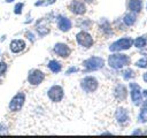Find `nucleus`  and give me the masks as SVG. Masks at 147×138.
I'll list each match as a JSON object with an SVG mask.
<instances>
[{
    "label": "nucleus",
    "instance_id": "a878e982",
    "mask_svg": "<svg viewBox=\"0 0 147 138\" xmlns=\"http://www.w3.org/2000/svg\"><path fill=\"white\" fill-rule=\"evenodd\" d=\"M24 6H25L24 2H21V1H20V2H16V3L14 5V8H13L14 14H15V15H21V14L23 13Z\"/></svg>",
    "mask_w": 147,
    "mask_h": 138
},
{
    "label": "nucleus",
    "instance_id": "9b49d317",
    "mask_svg": "<svg viewBox=\"0 0 147 138\" xmlns=\"http://www.w3.org/2000/svg\"><path fill=\"white\" fill-rule=\"evenodd\" d=\"M68 9L76 16H83L87 12V6L83 0H71L68 5Z\"/></svg>",
    "mask_w": 147,
    "mask_h": 138
},
{
    "label": "nucleus",
    "instance_id": "c9c22d12",
    "mask_svg": "<svg viewBox=\"0 0 147 138\" xmlns=\"http://www.w3.org/2000/svg\"><path fill=\"white\" fill-rule=\"evenodd\" d=\"M141 106L147 107V99H144V101H142V105H141Z\"/></svg>",
    "mask_w": 147,
    "mask_h": 138
},
{
    "label": "nucleus",
    "instance_id": "7ed1b4c3",
    "mask_svg": "<svg viewBox=\"0 0 147 138\" xmlns=\"http://www.w3.org/2000/svg\"><path fill=\"white\" fill-rule=\"evenodd\" d=\"M133 46V38L126 36V37H121L118 39H116L115 41H113L108 49L110 53L113 52H124V51H127L130 49L131 47Z\"/></svg>",
    "mask_w": 147,
    "mask_h": 138
},
{
    "label": "nucleus",
    "instance_id": "5701e85b",
    "mask_svg": "<svg viewBox=\"0 0 147 138\" xmlns=\"http://www.w3.org/2000/svg\"><path fill=\"white\" fill-rule=\"evenodd\" d=\"M136 71L132 69V68H130V67H125V68H123L122 69V77H123V79L124 80H133L134 78H136Z\"/></svg>",
    "mask_w": 147,
    "mask_h": 138
},
{
    "label": "nucleus",
    "instance_id": "c85d7f7f",
    "mask_svg": "<svg viewBox=\"0 0 147 138\" xmlns=\"http://www.w3.org/2000/svg\"><path fill=\"white\" fill-rule=\"evenodd\" d=\"M78 71H79V68H78V67H76V66H70V67L65 70V75L69 76V75L76 74V72H78Z\"/></svg>",
    "mask_w": 147,
    "mask_h": 138
},
{
    "label": "nucleus",
    "instance_id": "9d476101",
    "mask_svg": "<svg viewBox=\"0 0 147 138\" xmlns=\"http://www.w3.org/2000/svg\"><path fill=\"white\" fill-rule=\"evenodd\" d=\"M114 117H115V121L116 123L119 125V126H126L129 123H130V113L127 110V108L125 107H117L115 109V113H114Z\"/></svg>",
    "mask_w": 147,
    "mask_h": 138
},
{
    "label": "nucleus",
    "instance_id": "f257e3e1",
    "mask_svg": "<svg viewBox=\"0 0 147 138\" xmlns=\"http://www.w3.org/2000/svg\"><path fill=\"white\" fill-rule=\"evenodd\" d=\"M107 64L113 70H122L131 64V57L123 52H113L107 57Z\"/></svg>",
    "mask_w": 147,
    "mask_h": 138
},
{
    "label": "nucleus",
    "instance_id": "6ab92c4d",
    "mask_svg": "<svg viewBox=\"0 0 147 138\" xmlns=\"http://www.w3.org/2000/svg\"><path fill=\"white\" fill-rule=\"evenodd\" d=\"M144 2L142 0H126V8L129 12L139 14L142 10Z\"/></svg>",
    "mask_w": 147,
    "mask_h": 138
},
{
    "label": "nucleus",
    "instance_id": "39448f33",
    "mask_svg": "<svg viewBox=\"0 0 147 138\" xmlns=\"http://www.w3.org/2000/svg\"><path fill=\"white\" fill-rule=\"evenodd\" d=\"M129 94H130V98H131V101L132 103L136 106V107H140L142 105V101H144V95H142V89L140 87V85L133 80H130L129 83Z\"/></svg>",
    "mask_w": 147,
    "mask_h": 138
},
{
    "label": "nucleus",
    "instance_id": "2f4dec72",
    "mask_svg": "<svg viewBox=\"0 0 147 138\" xmlns=\"http://www.w3.org/2000/svg\"><path fill=\"white\" fill-rule=\"evenodd\" d=\"M142 80H144V82L147 84V70H146V71L142 74Z\"/></svg>",
    "mask_w": 147,
    "mask_h": 138
},
{
    "label": "nucleus",
    "instance_id": "b1692460",
    "mask_svg": "<svg viewBox=\"0 0 147 138\" xmlns=\"http://www.w3.org/2000/svg\"><path fill=\"white\" fill-rule=\"evenodd\" d=\"M137 122L140 124H146L147 123V107L140 106L138 116H137Z\"/></svg>",
    "mask_w": 147,
    "mask_h": 138
},
{
    "label": "nucleus",
    "instance_id": "72a5a7b5",
    "mask_svg": "<svg viewBox=\"0 0 147 138\" xmlns=\"http://www.w3.org/2000/svg\"><path fill=\"white\" fill-rule=\"evenodd\" d=\"M84 2H86V3H93L95 0H83Z\"/></svg>",
    "mask_w": 147,
    "mask_h": 138
},
{
    "label": "nucleus",
    "instance_id": "2eb2a0df",
    "mask_svg": "<svg viewBox=\"0 0 147 138\" xmlns=\"http://www.w3.org/2000/svg\"><path fill=\"white\" fill-rule=\"evenodd\" d=\"M98 28H99V31L107 38L111 37L114 34V26L107 17H101L98 21Z\"/></svg>",
    "mask_w": 147,
    "mask_h": 138
},
{
    "label": "nucleus",
    "instance_id": "58836bf2",
    "mask_svg": "<svg viewBox=\"0 0 147 138\" xmlns=\"http://www.w3.org/2000/svg\"><path fill=\"white\" fill-rule=\"evenodd\" d=\"M146 9H147V2H146Z\"/></svg>",
    "mask_w": 147,
    "mask_h": 138
},
{
    "label": "nucleus",
    "instance_id": "bb28decb",
    "mask_svg": "<svg viewBox=\"0 0 147 138\" xmlns=\"http://www.w3.org/2000/svg\"><path fill=\"white\" fill-rule=\"evenodd\" d=\"M134 66L137 68H140V69H146L147 68V57H140V59H138L134 62Z\"/></svg>",
    "mask_w": 147,
    "mask_h": 138
},
{
    "label": "nucleus",
    "instance_id": "a211bd4d",
    "mask_svg": "<svg viewBox=\"0 0 147 138\" xmlns=\"http://www.w3.org/2000/svg\"><path fill=\"white\" fill-rule=\"evenodd\" d=\"M137 15H138V14L127 10V12L123 15V17H122L121 20H122L123 24H124L126 28H130V26H133V25L137 23V20H138V16H137Z\"/></svg>",
    "mask_w": 147,
    "mask_h": 138
},
{
    "label": "nucleus",
    "instance_id": "c756f323",
    "mask_svg": "<svg viewBox=\"0 0 147 138\" xmlns=\"http://www.w3.org/2000/svg\"><path fill=\"white\" fill-rule=\"evenodd\" d=\"M8 133V125L5 122H0V135H7Z\"/></svg>",
    "mask_w": 147,
    "mask_h": 138
},
{
    "label": "nucleus",
    "instance_id": "0eeeda50",
    "mask_svg": "<svg viewBox=\"0 0 147 138\" xmlns=\"http://www.w3.org/2000/svg\"><path fill=\"white\" fill-rule=\"evenodd\" d=\"M25 101H26V94L23 91H18L9 100V102H8V109L10 112H13V113H17V112L22 110V108L25 105Z\"/></svg>",
    "mask_w": 147,
    "mask_h": 138
},
{
    "label": "nucleus",
    "instance_id": "6e6552de",
    "mask_svg": "<svg viewBox=\"0 0 147 138\" xmlns=\"http://www.w3.org/2000/svg\"><path fill=\"white\" fill-rule=\"evenodd\" d=\"M46 94L49 101L57 103V102H61L64 98V89L60 84H53L48 87Z\"/></svg>",
    "mask_w": 147,
    "mask_h": 138
},
{
    "label": "nucleus",
    "instance_id": "4be33fe9",
    "mask_svg": "<svg viewBox=\"0 0 147 138\" xmlns=\"http://www.w3.org/2000/svg\"><path fill=\"white\" fill-rule=\"evenodd\" d=\"M93 24H94V22L88 17L79 18L78 22H77V25H78V28L80 30H90V29H92Z\"/></svg>",
    "mask_w": 147,
    "mask_h": 138
},
{
    "label": "nucleus",
    "instance_id": "f3484780",
    "mask_svg": "<svg viewBox=\"0 0 147 138\" xmlns=\"http://www.w3.org/2000/svg\"><path fill=\"white\" fill-rule=\"evenodd\" d=\"M45 17H41L40 20H38L36 23H34V28H36V33L38 34V37L40 38H44L46 37L47 34H49L51 32V29L48 25H46L45 23Z\"/></svg>",
    "mask_w": 147,
    "mask_h": 138
},
{
    "label": "nucleus",
    "instance_id": "f704fd0d",
    "mask_svg": "<svg viewBox=\"0 0 147 138\" xmlns=\"http://www.w3.org/2000/svg\"><path fill=\"white\" fill-rule=\"evenodd\" d=\"M100 135H102V136H103V135H111V132H109V131H103V132H101Z\"/></svg>",
    "mask_w": 147,
    "mask_h": 138
},
{
    "label": "nucleus",
    "instance_id": "423d86ee",
    "mask_svg": "<svg viewBox=\"0 0 147 138\" xmlns=\"http://www.w3.org/2000/svg\"><path fill=\"white\" fill-rule=\"evenodd\" d=\"M75 39H76L77 45L80 46L82 48H85V49H90L94 45V38L87 30L78 31L75 36Z\"/></svg>",
    "mask_w": 147,
    "mask_h": 138
},
{
    "label": "nucleus",
    "instance_id": "4c0bfd02",
    "mask_svg": "<svg viewBox=\"0 0 147 138\" xmlns=\"http://www.w3.org/2000/svg\"><path fill=\"white\" fill-rule=\"evenodd\" d=\"M6 37H7V36H6V34H3V36H2V38H1V39H0V40H1V41H3V40H5V39H6Z\"/></svg>",
    "mask_w": 147,
    "mask_h": 138
},
{
    "label": "nucleus",
    "instance_id": "473e14b6",
    "mask_svg": "<svg viewBox=\"0 0 147 138\" xmlns=\"http://www.w3.org/2000/svg\"><path fill=\"white\" fill-rule=\"evenodd\" d=\"M142 95H144V99H147V90H142Z\"/></svg>",
    "mask_w": 147,
    "mask_h": 138
},
{
    "label": "nucleus",
    "instance_id": "aec40b11",
    "mask_svg": "<svg viewBox=\"0 0 147 138\" xmlns=\"http://www.w3.org/2000/svg\"><path fill=\"white\" fill-rule=\"evenodd\" d=\"M46 66H47L48 70H49L52 74H59V72H61V70H62V63H61L59 60H56V59L49 60Z\"/></svg>",
    "mask_w": 147,
    "mask_h": 138
},
{
    "label": "nucleus",
    "instance_id": "393cba45",
    "mask_svg": "<svg viewBox=\"0 0 147 138\" xmlns=\"http://www.w3.org/2000/svg\"><path fill=\"white\" fill-rule=\"evenodd\" d=\"M24 37H25V39H28L31 44H34L36 40H37L36 33H34L32 30H25V31H24Z\"/></svg>",
    "mask_w": 147,
    "mask_h": 138
},
{
    "label": "nucleus",
    "instance_id": "f8f14e48",
    "mask_svg": "<svg viewBox=\"0 0 147 138\" xmlns=\"http://www.w3.org/2000/svg\"><path fill=\"white\" fill-rule=\"evenodd\" d=\"M71 52H72L71 47L63 41H57L53 46V53L61 59H68L71 55Z\"/></svg>",
    "mask_w": 147,
    "mask_h": 138
},
{
    "label": "nucleus",
    "instance_id": "ddd939ff",
    "mask_svg": "<svg viewBox=\"0 0 147 138\" xmlns=\"http://www.w3.org/2000/svg\"><path fill=\"white\" fill-rule=\"evenodd\" d=\"M113 95L115 98L116 101L118 102H123L127 99L129 97V90H127V86L123 83H117L114 89H113Z\"/></svg>",
    "mask_w": 147,
    "mask_h": 138
},
{
    "label": "nucleus",
    "instance_id": "f03ea898",
    "mask_svg": "<svg viewBox=\"0 0 147 138\" xmlns=\"http://www.w3.org/2000/svg\"><path fill=\"white\" fill-rule=\"evenodd\" d=\"M82 66H83V72L84 74L93 72V71L101 70L106 66V60L102 56L93 55V56H90V57L83 60Z\"/></svg>",
    "mask_w": 147,
    "mask_h": 138
},
{
    "label": "nucleus",
    "instance_id": "412c9836",
    "mask_svg": "<svg viewBox=\"0 0 147 138\" xmlns=\"http://www.w3.org/2000/svg\"><path fill=\"white\" fill-rule=\"evenodd\" d=\"M133 46L138 49H145L147 47V34L138 36L133 39Z\"/></svg>",
    "mask_w": 147,
    "mask_h": 138
},
{
    "label": "nucleus",
    "instance_id": "ea45409f",
    "mask_svg": "<svg viewBox=\"0 0 147 138\" xmlns=\"http://www.w3.org/2000/svg\"><path fill=\"white\" fill-rule=\"evenodd\" d=\"M0 53H1V48H0Z\"/></svg>",
    "mask_w": 147,
    "mask_h": 138
},
{
    "label": "nucleus",
    "instance_id": "20e7f679",
    "mask_svg": "<svg viewBox=\"0 0 147 138\" xmlns=\"http://www.w3.org/2000/svg\"><path fill=\"white\" fill-rule=\"evenodd\" d=\"M79 86L82 91L85 93H94L99 89V80L95 76L86 75L80 79Z\"/></svg>",
    "mask_w": 147,
    "mask_h": 138
},
{
    "label": "nucleus",
    "instance_id": "7c9ffc66",
    "mask_svg": "<svg viewBox=\"0 0 147 138\" xmlns=\"http://www.w3.org/2000/svg\"><path fill=\"white\" fill-rule=\"evenodd\" d=\"M131 135H133V136H136V135H142V130H141L140 128H137V129H134V130L131 132Z\"/></svg>",
    "mask_w": 147,
    "mask_h": 138
},
{
    "label": "nucleus",
    "instance_id": "4468645a",
    "mask_svg": "<svg viewBox=\"0 0 147 138\" xmlns=\"http://www.w3.org/2000/svg\"><path fill=\"white\" fill-rule=\"evenodd\" d=\"M55 21H56L57 29L61 32H69L72 29V21L68 16H65L63 14L56 15L55 16Z\"/></svg>",
    "mask_w": 147,
    "mask_h": 138
},
{
    "label": "nucleus",
    "instance_id": "cd10ccee",
    "mask_svg": "<svg viewBox=\"0 0 147 138\" xmlns=\"http://www.w3.org/2000/svg\"><path fill=\"white\" fill-rule=\"evenodd\" d=\"M8 70V63L3 60L0 61V77H3Z\"/></svg>",
    "mask_w": 147,
    "mask_h": 138
},
{
    "label": "nucleus",
    "instance_id": "dca6fc26",
    "mask_svg": "<svg viewBox=\"0 0 147 138\" xmlns=\"http://www.w3.org/2000/svg\"><path fill=\"white\" fill-rule=\"evenodd\" d=\"M26 48V41L21 38H15L9 43V51L13 54H20Z\"/></svg>",
    "mask_w": 147,
    "mask_h": 138
},
{
    "label": "nucleus",
    "instance_id": "1a4fd4ad",
    "mask_svg": "<svg viewBox=\"0 0 147 138\" xmlns=\"http://www.w3.org/2000/svg\"><path fill=\"white\" fill-rule=\"evenodd\" d=\"M45 72L38 68H32L28 71L26 75V82L31 86H38L45 80Z\"/></svg>",
    "mask_w": 147,
    "mask_h": 138
},
{
    "label": "nucleus",
    "instance_id": "e433bc0d",
    "mask_svg": "<svg viewBox=\"0 0 147 138\" xmlns=\"http://www.w3.org/2000/svg\"><path fill=\"white\" fill-rule=\"evenodd\" d=\"M5 2H7V3H11V2H15V0H5Z\"/></svg>",
    "mask_w": 147,
    "mask_h": 138
}]
</instances>
